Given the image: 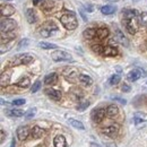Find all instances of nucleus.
I'll list each match as a JSON object with an SVG mask.
<instances>
[{"label":"nucleus","instance_id":"09e8293b","mask_svg":"<svg viewBox=\"0 0 147 147\" xmlns=\"http://www.w3.org/2000/svg\"><path fill=\"white\" fill-rule=\"evenodd\" d=\"M132 1H134V2H137V1H139V0H132Z\"/></svg>","mask_w":147,"mask_h":147},{"label":"nucleus","instance_id":"393cba45","mask_svg":"<svg viewBox=\"0 0 147 147\" xmlns=\"http://www.w3.org/2000/svg\"><path fill=\"white\" fill-rule=\"evenodd\" d=\"M83 35H84V37H85L86 40H93L94 37L96 36V30H95V28H92V27L86 28V30L84 31Z\"/></svg>","mask_w":147,"mask_h":147},{"label":"nucleus","instance_id":"7ed1b4c3","mask_svg":"<svg viewBox=\"0 0 147 147\" xmlns=\"http://www.w3.org/2000/svg\"><path fill=\"white\" fill-rule=\"evenodd\" d=\"M34 61V57L28 53H23V55H18L13 58L11 60V65L13 66H19V65H28L31 62Z\"/></svg>","mask_w":147,"mask_h":147},{"label":"nucleus","instance_id":"a211bd4d","mask_svg":"<svg viewBox=\"0 0 147 147\" xmlns=\"http://www.w3.org/2000/svg\"><path fill=\"white\" fill-rule=\"evenodd\" d=\"M118 53H119L118 49L112 47V45L105 47L104 50H103V55H105V57H115V55H118Z\"/></svg>","mask_w":147,"mask_h":147},{"label":"nucleus","instance_id":"79ce46f5","mask_svg":"<svg viewBox=\"0 0 147 147\" xmlns=\"http://www.w3.org/2000/svg\"><path fill=\"white\" fill-rule=\"evenodd\" d=\"M33 1V5H35V6H38V5H41L44 0H32Z\"/></svg>","mask_w":147,"mask_h":147},{"label":"nucleus","instance_id":"f704fd0d","mask_svg":"<svg viewBox=\"0 0 147 147\" xmlns=\"http://www.w3.org/2000/svg\"><path fill=\"white\" fill-rule=\"evenodd\" d=\"M28 38H23L20 42L18 43V47H17V49L20 50V49H23V48H25V47H27L28 45Z\"/></svg>","mask_w":147,"mask_h":147},{"label":"nucleus","instance_id":"c03bdc74","mask_svg":"<svg viewBox=\"0 0 147 147\" xmlns=\"http://www.w3.org/2000/svg\"><path fill=\"white\" fill-rule=\"evenodd\" d=\"M1 143H3V140H5V131L3 130H1Z\"/></svg>","mask_w":147,"mask_h":147},{"label":"nucleus","instance_id":"a18cd8bd","mask_svg":"<svg viewBox=\"0 0 147 147\" xmlns=\"http://www.w3.org/2000/svg\"><path fill=\"white\" fill-rule=\"evenodd\" d=\"M90 147H101L98 144H96V143H91L90 144Z\"/></svg>","mask_w":147,"mask_h":147},{"label":"nucleus","instance_id":"f3484780","mask_svg":"<svg viewBox=\"0 0 147 147\" xmlns=\"http://www.w3.org/2000/svg\"><path fill=\"white\" fill-rule=\"evenodd\" d=\"M53 144L55 147H67V142L66 138L62 135H57L53 139Z\"/></svg>","mask_w":147,"mask_h":147},{"label":"nucleus","instance_id":"4c0bfd02","mask_svg":"<svg viewBox=\"0 0 147 147\" xmlns=\"http://www.w3.org/2000/svg\"><path fill=\"white\" fill-rule=\"evenodd\" d=\"M23 104H25V100H23V98H18V100L13 101V105L19 107V105H23Z\"/></svg>","mask_w":147,"mask_h":147},{"label":"nucleus","instance_id":"39448f33","mask_svg":"<svg viewBox=\"0 0 147 147\" xmlns=\"http://www.w3.org/2000/svg\"><path fill=\"white\" fill-rule=\"evenodd\" d=\"M16 22L14 19H2L1 24H0V28H1V33H10L16 28Z\"/></svg>","mask_w":147,"mask_h":147},{"label":"nucleus","instance_id":"5701e85b","mask_svg":"<svg viewBox=\"0 0 147 147\" xmlns=\"http://www.w3.org/2000/svg\"><path fill=\"white\" fill-rule=\"evenodd\" d=\"M122 13H123L125 19L137 18V10H135V9H125V10H122Z\"/></svg>","mask_w":147,"mask_h":147},{"label":"nucleus","instance_id":"2f4dec72","mask_svg":"<svg viewBox=\"0 0 147 147\" xmlns=\"http://www.w3.org/2000/svg\"><path fill=\"white\" fill-rule=\"evenodd\" d=\"M120 79H121V77L119 76V75H113V76H111L110 80H109V83H110V85H117V84H119L120 83Z\"/></svg>","mask_w":147,"mask_h":147},{"label":"nucleus","instance_id":"aec40b11","mask_svg":"<svg viewBox=\"0 0 147 147\" xmlns=\"http://www.w3.org/2000/svg\"><path fill=\"white\" fill-rule=\"evenodd\" d=\"M31 135H32V138L33 139H38V138H41L44 135V130L41 129L40 127H37V126H35V127H33V129H32Z\"/></svg>","mask_w":147,"mask_h":147},{"label":"nucleus","instance_id":"6e6552de","mask_svg":"<svg viewBox=\"0 0 147 147\" xmlns=\"http://www.w3.org/2000/svg\"><path fill=\"white\" fill-rule=\"evenodd\" d=\"M0 9H1V15L3 17H9V16L14 15L15 11H16L15 7L11 6V5H8V3H6V5L5 3H1L0 5Z\"/></svg>","mask_w":147,"mask_h":147},{"label":"nucleus","instance_id":"c9c22d12","mask_svg":"<svg viewBox=\"0 0 147 147\" xmlns=\"http://www.w3.org/2000/svg\"><path fill=\"white\" fill-rule=\"evenodd\" d=\"M88 105H90V102H84V103H80V104L77 107V110H78V111L86 110V109L88 108Z\"/></svg>","mask_w":147,"mask_h":147},{"label":"nucleus","instance_id":"f8f14e48","mask_svg":"<svg viewBox=\"0 0 147 147\" xmlns=\"http://www.w3.org/2000/svg\"><path fill=\"white\" fill-rule=\"evenodd\" d=\"M28 134H30V130H28V127H26V126L25 127L22 126L17 129V137L20 142H24L28 137Z\"/></svg>","mask_w":147,"mask_h":147},{"label":"nucleus","instance_id":"de8ad7c7","mask_svg":"<svg viewBox=\"0 0 147 147\" xmlns=\"http://www.w3.org/2000/svg\"><path fill=\"white\" fill-rule=\"evenodd\" d=\"M109 2H117V1H119V0H108Z\"/></svg>","mask_w":147,"mask_h":147},{"label":"nucleus","instance_id":"20e7f679","mask_svg":"<svg viewBox=\"0 0 147 147\" xmlns=\"http://www.w3.org/2000/svg\"><path fill=\"white\" fill-rule=\"evenodd\" d=\"M51 59L55 62H60V61H74L73 57L70 53L62 51V50H57L55 52L51 53Z\"/></svg>","mask_w":147,"mask_h":147},{"label":"nucleus","instance_id":"c756f323","mask_svg":"<svg viewBox=\"0 0 147 147\" xmlns=\"http://www.w3.org/2000/svg\"><path fill=\"white\" fill-rule=\"evenodd\" d=\"M68 121H69V125H71L74 128L79 129V130H84V129H85L84 125H83L80 121H78V120H75V119H69Z\"/></svg>","mask_w":147,"mask_h":147},{"label":"nucleus","instance_id":"c85d7f7f","mask_svg":"<svg viewBox=\"0 0 147 147\" xmlns=\"http://www.w3.org/2000/svg\"><path fill=\"white\" fill-rule=\"evenodd\" d=\"M38 47L41 49H44V50H51V49H58V47L53 44V43H48V42H40L38 43Z\"/></svg>","mask_w":147,"mask_h":147},{"label":"nucleus","instance_id":"37998d69","mask_svg":"<svg viewBox=\"0 0 147 147\" xmlns=\"http://www.w3.org/2000/svg\"><path fill=\"white\" fill-rule=\"evenodd\" d=\"M80 15H82V17H83V19H84L85 22H87V17L85 16V13H84L83 10H80Z\"/></svg>","mask_w":147,"mask_h":147},{"label":"nucleus","instance_id":"8fccbe9b","mask_svg":"<svg viewBox=\"0 0 147 147\" xmlns=\"http://www.w3.org/2000/svg\"><path fill=\"white\" fill-rule=\"evenodd\" d=\"M6 1H13V0H6Z\"/></svg>","mask_w":147,"mask_h":147},{"label":"nucleus","instance_id":"bb28decb","mask_svg":"<svg viewBox=\"0 0 147 147\" xmlns=\"http://www.w3.org/2000/svg\"><path fill=\"white\" fill-rule=\"evenodd\" d=\"M16 85H17L18 87H20V88H27V87L31 85V80H30L28 77H24V78H22V79L19 80Z\"/></svg>","mask_w":147,"mask_h":147},{"label":"nucleus","instance_id":"9d476101","mask_svg":"<svg viewBox=\"0 0 147 147\" xmlns=\"http://www.w3.org/2000/svg\"><path fill=\"white\" fill-rule=\"evenodd\" d=\"M63 76H65L66 79L69 80V82H75L77 78H79V75H78L77 70H76L75 68H67V69H65Z\"/></svg>","mask_w":147,"mask_h":147},{"label":"nucleus","instance_id":"2eb2a0df","mask_svg":"<svg viewBox=\"0 0 147 147\" xmlns=\"http://www.w3.org/2000/svg\"><path fill=\"white\" fill-rule=\"evenodd\" d=\"M58 82V75L55 73H51L44 77V84L45 85H55Z\"/></svg>","mask_w":147,"mask_h":147},{"label":"nucleus","instance_id":"f257e3e1","mask_svg":"<svg viewBox=\"0 0 147 147\" xmlns=\"http://www.w3.org/2000/svg\"><path fill=\"white\" fill-rule=\"evenodd\" d=\"M60 23L68 31H74L78 26V20H77L76 14L74 11H67V13H65L60 17Z\"/></svg>","mask_w":147,"mask_h":147},{"label":"nucleus","instance_id":"4468645a","mask_svg":"<svg viewBox=\"0 0 147 147\" xmlns=\"http://www.w3.org/2000/svg\"><path fill=\"white\" fill-rule=\"evenodd\" d=\"M115 38H117V41H118L119 43H121L122 45H125V47H128L129 45V42H128V40H127V37L125 36V34H123L119 28L115 30Z\"/></svg>","mask_w":147,"mask_h":147},{"label":"nucleus","instance_id":"412c9836","mask_svg":"<svg viewBox=\"0 0 147 147\" xmlns=\"http://www.w3.org/2000/svg\"><path fill=\"white\" fill-rule=\"evenodd\" d=\"M117 10V7L115 6H111V5H107V6H103L101 8V13L103 15H112L114 14Z\"/></svg>","mask_w":147,"mask_h":147},{"label":"nucleus","instance_id":"49530a36","mask_svg":"<svg viewBox=\"0 0 147 147\" xmlns=\"http://www.w3.org/2000/svg\"><path fill=\"white\" fill-rule=\"evenodd\" d=\"M10 147H15V139H13V140H11V146Z\"/></svg>","mask_w":147,"mask_h":147},{"label":"nucleus","instance_id":"72a5a7b5","mask_svg":"<svg viewBox=\"0 0 147 147\" xmlns=\"http://www.w3.org/2000/svg\"><path fill=\"white\" fill-rule=\"evenodd\" d=\"M35 113H36V109H35V108L30 109V110L25 113V118H26V119H32V118L35 115Z\"/></svg>","mask_w":147,"mask_h":147},{"label":"nucleus","instance_id":"a19ab883","mask_svg":"<svg viewBox=\"0 0 147 147\" xmlns=\"http://www.w3.org/2000/svg\"><path fill=\"white\" fill-rule=\"evenodd\" d=\"M85 9H86L88 13H92L93 11V7L91 5H86V6H85Z\"/></svg>","mask_w":147,"mask_h":147},{"label":"nucleus","instance_id":"f03ea898","mask_svg":"<svg viewBox=\"0 0 147 147\" xmlns=\"http://www.w3.org/2000/svg\"><path fill=\"white\" fill-rule=\"evenodd\" d=\"M58 31V26L55 25L53 22L48 20L47 23H44L42 25V27L40 28V34L43 37H49L51 36L53 33H55Z\"/></svg>","mask_w":147,"mask_h":147},{"label":"nucleus","instance_id":"4be33fe9","mask_svg":"<svg viewBox=\"0 0 147 147\" xmlns=\"http://www.w3.org/2000/svg\"><path fill=\"white\" fill-rule=\"evenodd\" d=\"M109 34H110V32H109V30L105 28V27H101V28H97V30H96V36L98 37L100 40L107 38V37L109 36Z\"/></svg>","mask_w":147,"mask_h":147},{"label":"nucleus","instance_id":"ddd939ff","mask_svg":"<svg viewBox=\"0 0 147 147\" xmlns=\"http://www.w3.org/2000/svg\"><path fill=\"white\" fill-rule=\"evenodd\" d=\"M45 94H47L50 98H52V100H55V101L61 100V92H60V91H57L55 88H47V90H45Z\"/></svg>","mask_w":147,"mask_h":147},{"label":"nucleus","instance_id":"1a4fd4ad","mask_svg":"<svg viewBox=\"0 0 147 147\" xmlns=\"http://www.w3.org/2000/svg\"><path fill=\"white\" fill-rule=\"evenodd\" d=\"M119 129H120V127L118 125H110V126H108V127H105V128L103 129L102 132L104 135L111 137V138H114L119 134Z\"/></svg>","mask_w":147,"mask_h":147},{"label":"nucleus","instance_id":"cd10ccee","mask_svg":"<svg viewBox=\"0 0 147 147\" xmlns=\"http://www.w3.org/2000/svg\"><path fill=\"white\" fill-rule=\"evenodd\" d=\"M138 22H139V25H142L143 27H146L147 26V13L146 11H142V13L139 14Z\"/></svg>","mask_w":147,"mask_h":147},{"label":"nucleus","instance_id":"6ab92c4d","mask_svg":"<svg viewBox=\"0 0 147 147\" xmlns=\"http://www.w3.org/2000/svg\"><path fill=\"white\" fill-rule=\"evenodd\" d=\"M78 80H79V83H80L82 85H84V86H91L93 84V79L90 76H87V75H79Z\"/></svg>","mask_w":147,"mask_h":147},{"label":"nucleus","instance_id":"58836bf2","mask_svg":"<svg viewBox=\"0 0 147 147\" xmlns=\"http://www.w3.org/2000/svg\"><path fill=\"white\" fill-rule=\"evenodd\" d=\"M130 90H131V87L129 86L128 84H125V83H123V84L121 85V91H122V92L128 93V92H130Z\"/></svg>","mask_w":147,"mask_h":147},{"label":"nucleus","instance_id":"473e14b6","mask_svg":"<svg viewBox=\"0 0 147 147\" xmlns=\"http://www.w3.org/2000/svg\"><path fill=\"white\" fill-rule=\"evenodd\" d=\"M92 50L94 52H96V53H102L103 55L104 48L102 45H100V44H94V45H92Z\"/></svg>","mask_w":147,"mask_h":147},{"label":"nucleus","instance_id":"423d86ee","mask_svg":"<svg viewBox=\"0 0 147 147\" xmlns=\"http://www.w3.org/2000/svg\"><path fill=\"white\" fill-rule=\"evenodd\" d=\"M122 24L125 25L126 30L128 31L130 34H135L137 28H138V24H137V18L131 19H122Z\"/></svg>","mask_w":147,"mask_h":147},{"label":"nucleus","instance_id":"dca6fc26","mask_svg":"<svg viewBox=\"0 0 147 147\" xmlns=\"http://www.w3.org/2000/svg\"><path fill=\"white\" fill-rule=\"evenodd\" d=\"M25 16H26V19H27V22H28L30 24H34L37 19L36 13H35V10H33L32 8H28V9L26 10Z\"/></svg>","mask_w":147,"mask_h":147},{"label":"nucleus","instance_id":"ea45409f","mask_svg":"<svg viewBox=\"0 0 147 147\" xmlns=\"http://www.w3.org/2000/svg\"><path fill=\"white\" fill-rule=\"evenodd\" d=\"M112 100H114V101H117V102H119V103H121V104H123V105L127 103V101H126V100L120 98V97H112Z\"/></svg>","mask_w":147,"mask_h":147},{"label":"nucleus","instance_id":"9b49d317","mask_svg":"<svg viewBox=\"0 0 147 147\" xmlns=\"http://www.w3.org/2000/svg\"><path fill=\"white\" fill-rule=\"evenodd\" d=\"M104 117H105V110H104V109H97V110L93 111L92 118H93V120H94V122L101 123V122L103 121Z\"/></svg>","mask_w":147,"mask_h":147},{"label":"nucleus","instance_id":"a878e982","mask_svg":"<svg viewBox=\"0 0 147 147\" xmlns=\"http://www.w3.org/2000/svg\"><path fill=\"white\" fill-rule=\"evenodd\" d=\"M10 71H6V73H2L1 74V79H0V84H1V86L3 87V86H6V85H8V83H9V80H10Z\"/></svg>","mask_w":147,"mask_h":147},{"label":"nucleus","instance_id":"0eeeda50","mask_svg":"<svg viewBox=\"0 0 147 147\" xmlns=\"http://www.w3.org/2000/svg\"><path fill=\"white\" fill-rule=\"evenodd\" d=\"M140 77H146V73L143 69H139V68L129 71L128 75H127V79H128L129 82H136Z\"/></svg>","mask_w":147,"mask_h":147},{"label":"nucleus","instance_id":"e433bc0d","mask_svg":"<svg viewBox=\"0 0 147 147\" xmlns=\"http://www.w3.org/2000/svg\"><path fill=\"white\" fill-rule=\"evenodd\" d=\"M40 87H41V82H40V80H36V82L34 83L33 87H32V93H36L37 91L40 90Z\"/></svg>","mask_w":147,"mask_h":147},{"label":"nucleus","instance_id":"7c9ffc66","mask_svg":"<svg viewBox=\"0 0 147 147\" xmlns=\"http://www.w3.org/2000/svg\"><path fill=\"white\" fill-rule=\"evenodd\" d=\"M6 113H7L8 115H10V117H23V115H25L24 111L17 110V109H14V110H7L6 111Z\"/></svg>","mask_w":147,"mask_h":147},{"label":"nucleus","instance_id":"b1692460","mask_svg":"<svg viewBox=\"0 0 147 147\" xmlns=\"http://www.w3.org/2000/svg\"><path fill=\"white\" fill-rule=\"evenodd\" d=\"M118 113H119V109H118V107L114 105V104H111V105H109V107L107 108V114H108L110 118L117 117Z\"/></svg>","mask_w":147,"mask_h":147}]
</instances>
